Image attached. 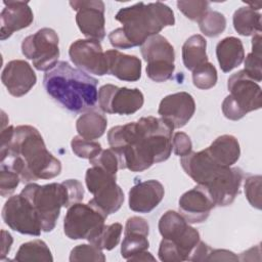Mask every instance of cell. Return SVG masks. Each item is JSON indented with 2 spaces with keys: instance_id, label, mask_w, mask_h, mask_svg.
I'll use <instances>...</instances> for the list:
<instances>
[{
  "instance_id": "6da1fadb",
  "label": "cell",
  "mask_w": 262,
  "mask_h": 262,
  "mask_svg": "<svg viewBox=\"0 0 262 262\" xmlns=\"http://www.w3.org/2000/svg\"><path fill=\"white\" fill-rule=\"evenodd\" d=\"M173 130L174 127L163 118L142 117L137 122L111 128L107 142L120 155L123 169L142 172L169 159Z\"/></svg>"
},
{
  "instance_id": "7a4b0ae2",
  "label": "cell",
  "mask_w": 262,
  "mask_h": 262,
  "mask_svg": "<svg viewBox=\"0 0 262 262\" xmlns=\"http://www.w3.org/2000/svg\"><path fill=\"white\" fill-rule=\"evenodd\" d=\"M1 165L15 171L24 183L52 179L61 172V163L46 148L40 132L33 126L14 128L13 138Z\"/></svg>"
},
{
  "instance_id": "3957f363",
  "label": "cell",
  "mask_w": 262,
  "mask_h": 262,
  "mask_svg": "<svg viewBox=\"0 0 262 262\" xmlns=\"http://www.w3.org/2000/svg\"><path fill=\"white\" fill-rule=\"evenodd\" d=\"M115 18L123 25L108 34L112 46L117 49L141 46L147 38L175 25L173 10L160 1L148 4L139 2L121 8Z\"/></svg>"
},
{
  "instance_id": "277c9868",
  "label": "cell",
  "mask_w": 262,
  "mask_h": 262,
  "mask_svg": "<svg viewBox=\"0 0 262 262\" xmlns=\"http://www.w3.org/2000/svg\"><path fill=\"white\" fill-rule=\"evenodd\" d=\"M97 84L95 78L67 61H58L43 78L46 93L63 108L76 114L95 106L98 100Z\"/></svg>"
},
{
  "instance_id": "5b68a950",
  "label": "cell",
  "mask_w": 262,
  "mask_h": 262,
  "mask_svg": "<svg viewBox=\"0 0 262 262\" xmlns=\"http://www.w3.org/2000/svg\"><path fill=\"white\" fill-rule=\"evenodd\" d=\"M20 194L36 210L42 231L50 232L56 225L60 209L80 203L84 198V188L77 179H68L61 183L52 182L45 185L31 182L23 188Z\"/></svg>"
},
{
  "instance_id": "8992f818",
  "label": "cell",
  "mask_w": 262,
  "mask_h": 262,
  "mask_svg": "<svg viewBox=\"0 0 262 262\" xmlns=\"http://www.w3.org/2000/svg\"><path fill=\"white\" fill-rule=\"evenodd\" d=\"M229 95L221 105L225 118L237 121L248 113L259 110L262 105L261 87L244 70L232 74L227 81Z\"/></svg>"
},
{
  "instance_id": "52a82bcc",
  "label": "cell",
  "mask_w": 262,
  "mask_h": 262,
  "mask_svg": "<svg viewBox=\"0 0 262 262\" xmlns=\"http://www.w3.org/2000/svg\"><path fill=\"white\" fill-rule=\"evenodd\" d=\"M117 176L99 167L87 169L86 186L93 198L88 202L107 216L120 210L124 203V192L117 184Z\"/></svg>"
},
{
  "instance_id": "ba28073f",
  "label": "cell",
  "mask_w": 262,
  "mask_h": 262,
  "mask_svg": "<svg viewBox=\"0 0 262 262\" xmlns=\"http://www.w3.org/2000/svg\"><path fill=\"white\" fill-rule=\"evenodd\" d=\"M140 52L146 61L147 77L158 83L172 78L175 70V52L172 44L162 35H154L140 46Z\"/></svg>"
},
{
  "instance_id": "9c48e42d",
  "label": "cell",
  "mask_w": 262,
  "mask_h": 262,
  "mask_svg": "<svg viewBox=\"0 0 262 262\" xmlns=\"http://www.w3.org/2000/svg\"><path fill=\"white\" fill-rule=\"evenodd\" d=\"M107 215L94 206L76 203L68 208L63 232L70 239H91L105 225Z\"/></svg>"
},
{
  "instance_id": "30bf717a",
  "label": "cell",
  "mask_w": 262,
  "mask_h": 262,
  "mask_svg": "<svg viewBox=\"0 0 262 262\" xmlns=\"http://www.w3.org/2000/svg\"><path fill=\"white\" fill-rule=\"evenodd\" d=\"M59 38L50 28L38 30L26 37L21 43V52L38 71L48 72L58 63Z\"/></svg>"
},
{
  "instance_id": "8fae6325",
  "label": "cell",
  "mask_w": 262,
  "mask_h": 262,
  "mask_svg": "<svg viewBox=\"0 0 262 262\" xmlns=\"http://www.w3.org/2000/svg\"><path fill=\"white\" fill-rule=\"evenodd\" d=\"M159 231L163 238L170 239L177 247L183 261H189L193 249L201 241L199 231L190 226L180 213L172 210L160 218Z\"/></svg>"
},
{
  "instance_id": "7c38bea8",
  "label": "cell",
  "mask_w": 262,
  "mask_h": 262,
  "mask_svg": "<svg viewBox=\"0 0 262 262\" xmlns=\"http://www.w3.org/2000/svg\"><path fill=\"white\" fill-rule=\"evenodd\" d=\"M99 108L106 114L132 115L139 111L144 103L143 93L138 88L118 87L105 84L98 90Z\"/></svg>"
},
{
  "instance_id": "4fadbf2b",
  "label": "cell",
  "mask_w": 262,
  "mask_h": 262,
  "mask_svg": "<svg viewBox=\"0 0 262 262\" xmlns=\"http://www.w3.org/2000/svg\"><path fill=\"white\" fill-rule=\"evenodd\" d=\"M2 219L12 230L21 234L39 236L42 228L32 204L20 193L11 195L3 206Z\"/></svg>"
},
{
  "instance_id": "5bb4252c",
  "label": "cell",
  "mask_w": 262,
  "mask_h": 262,
  "mask_svg": "<svg viewBox=\"0 0 262 262\" xmlns=\"http://www.w3.org/2000/svg\"><path fill=\"white\" fill-rule=\"evenodd\" d=\"M69 55L72 62L85 73L96 76L108 74L105 53L99 41L78 39L71 44Z\"/></svg>"
},
{
  "instance_id": "9a60e30c",
  "label": "cell",
  "mask_w": 262,
  "mask_h": 262,
  "mask_svg": "<svg viewBox=\"0 0 262 262\" xmlns=\"http://www.w3.org/2000/svg\"><path fill=\"white\" fill-rule=\"evenodd\" d=\"M76 13V23L79 30L88 39L102 41L105 37L104 3L101 0L70 1Z\"/></svg>"
},
{
  "instance_id": "2e32d148",
  "label": "cell",
  "mask_w": 262,
  "mask_h": 262,
  "mask_svg": "<svg viewBox=\"0 0 262 262\" xmlns=\"http://www.w3.org/2000/svg\"><path fill=\"white\" fill-rule=\"evenodd\" d=\"M194 112V99L192 95L185 91L165 96L161 100L158 110L161 118L168 121L174 129L184 127L192 118Z\"/></svg>"
},
{
  "instance_id": "e0dca14e",
  "label": "cell",
  "mask_w": 262,
  "mask_h": 262,
  "mask_svg": "<svg viewBox=\"0 0 262 262\" xmlns=\"http://www.w3.org/2000/svg\"><path fill=\"white\" fill-rule=\"evenodd\" d=\"M244 172L237 167H226L208 185L204 186L211 195L215 206L225 207L233 203L239 193Z\"/></svg>"
},
{
  "instance_id": "ac0fdd59",
  "label": "cell",
  "mask_w": 262,
  "mask_h": 262,
  "mask_svg": "<svg viewBox=\"0 0 262 262\" xmlns=\"http://www.w3.org/2000/svg\"><path fill=\"white\" fill-rule=\"evenodd\" d=\"M178 207L184 219L188 223L194 224L205 222L215 204L208 190L198 184L180 196Z\"/></svg>"
},
{
  "instance_id": "d6986e66",
  "label": "cell",
  "mask_w": 262,
  "mask_h": 262,
  "mask_svg": "<svg viewBox=\"0 0 262 262\" xmlns=\"http://www.w3.org/2000/svg\"><path fill=\"white\" fill-rule=\"evenodd\" d=\"M181 167L184 172L199 185H209L225 168L218 165L208 154L207 149L191 151L181 157Z\"/></svg>"
},
{
  "instance_id": "ffe728a7",
  "label": "cell",
  "mask_w": 262,
  "mask_h": 262,
  "mask_svg": "<svg viewBox=\"0 0 262 262\" xmlns=\"http://www.w3.org/2000/svg\"><path fill=\"white\" fill-rule=\"evenodd\" d=\"M1 81L14 97L26 95L36 84L37 76L29 62L13 59L7 62L1 74Z\"/></svg>"
},
{
  "instance_id": "44dd1931",
  "label": "cell",
  "mask_w": 262,
  "mask_h": 262,
  "mask_svg": "<svg viewBox=\"0 0 262 262\" xmlns=\"http://www.w3.org/2000/svg\"><path fill=\"white\" fill-rule=\"evenodd\" d=\"M4 8L0 13V38H9L14 32L28 28L34 20V14L25 1H3Z\"/></svg>"
},
{
  "instance_id": "7402d4cb",
  "label": "cell",
  "mask_w": 262,
  "mask_h": 262,
  "mask_svg": "<svg viewBox=\"0 0 262 262\" xmlns=\"http://www.w3.org/2000/svg\"><path fill=\"white\" fill-rule=\"evenodd\" d=\"M164 194V186L158 180L138 182L129 190V208L137 213H149L159 206Z\"/></svg>"
},
{
  "instance_id": "603a6c76",
  "label": "cell",
  "mask_w": 262,
  "mask_h": 262,
  "mask_svg": "<svg viewBox=\"0 0 262 262\" xmlns=\"http://www.w3.org/2000/svg\"><path fill=\"white\" fill-rule=\"evenodd\" d=\"M107 72L121 81L135 82L141 77V60L135 55L124 54L117 49L105 52Z\"/></svg>"
},
{
  "instance_id": "cb8c5ba5",
  "label": "cell",
  "mask_w": 262,
  "mask_h": 262,
  "mask_svg": "<svg viewBox=\"0 0 262 262\" xmlns=\"http://www.w3.org/2000/svg\"><path fill=\"white\" fill-rule=\"evenodd\" d=\"M206 149L211 158L223 167H231L237 162L241 156L238 140L228 134L217 137Z\"/></svg>"
},
{
  "instance_id": "d4e9b609",
  "label": "cell",
  "mask_w": 262,
  "mask_h": 262,
  "mask_svg": "<svg viewBox=\"0 0 262 262\" xmlns=\"http://www.w3.org/2000/svg\"><path fill=\"white\" fill-rule=\"evenodd\" d=\"M216 56L222 72L229 73L237 68L245 58L242 40L236 37H226L222 39L216 46Z\"/></svg>"
},
{
  "instance_id": "484cf974",
  "label": "cell",
  "mask_w": 262,
  "mask_h": 262,
  "mask_svg": "<svg viewBox=\"0 0 262 262\" xmlns=\"http://www.w3.org/2000/svg\"><path fill=\"white\" fill-rule=\"evenodd\" d=\"M206 48V39L199 34L190 36L184 42L182 46V60L188 71L192 72L200 66L208 62Z\"/></svg>"
},
{
  "instance_id": "4316f807",
  "label": "cell",
  "mask_w": 262,
  "mask_h": 262,
  "mask_svg": "<svg viewBox=\"0 0 262 262\" xmlns=\"http://www.w3.org/2000/svg\"><path fill=\"white\" fill-rule=\"evenodd\" d=\"M107 126L106 118L97 112H87L80 116L76 122V129L79 136L95 140L101 137Z\"/></svg>"
},
{
  "instance_id": "83f0119b",
  "label": "cell",
  "mask_w": 262,
  "mask_h": 262,
  "mask_svg": "<svg viewBox=\"0 0 262 262\" xmlns=\"http://www.w3.org/2000/svg\"><path fill=\"white\" fill-rule=\"evenodd\" d=\"M233 28L242 36L261 33V14L249 6L237 8L233 13Z\"/></svg>"
},
{
  "instance_id": "f1b7e54d",
  "label": "cell",
  "mask_w": 262,
  "mask_h": 262,
  "mask_svg": "<svg viewBox=\"0 0 262 262\" xmlns=\"http://www.w3.org/2000/svg\"><path fill=\"white\" fill-rule=\"evenodd\" d=\"M15 261H38V262H52L53 257L47 244L42 239H34L21 244L15 256Z\"/></svg>"
},
{
  "instance_id": "f546056e",
  "label": "cell",
  "mask_w": 262,
  "mask_h": 262,
  "mask_svg": "<svg viewBox=\"0 0 262 262\" xmlns=\"http://www.w3.org/2000/svg\"><path fill=\"white\" fill-rule=\"evenodd\" d=\"M124 239L121 245V255L128 260L132 256L147 251L149 248L148 234L139 231H124Z\"/></svg>"
},
{
  "instance_id": "4dcf8cb0",
  "label": "cell",
  "mask_w": 262,
  "mask_h": 262,
  "mask_svg": "<svg viewBox=\"0 0 262 262\" xmlns=\"http://www.w3.org/2000/svg\"><path fill=\"white\" fill-rule=\"evenodd\" d=\"M123 231L122 224L116 222L110 225H104L101 230L88 242L100 250H113L120 243V237Z\"/></svg>"
},
{
  "instance_id": "1f68e13d",
  "label": "cell",
  "mask_w": 262,
  "mask_h": 262,
  "mask_svg": "<svg viewBox=\"0 0 262 262\" xmlns=\"http://www.w3.org/2000/svg\"><path fill=\"white\" fill-rule=\"evenodd\" d=\"M246 74L255 82H261V33H257L252 39V52L249 53L245 59Z\"/></svg>"
},
{
  "instance_id": "d6a6232c",
  "label": "cell",
  "mask_w": 262,
  "mask_h": 262,
  "mask_svg": "<svg viewBox=\"0 0 262 262\" xmlns=\"http://www.w3.org/2000/svg\"><path fill=\"white\" fill-rule=\"evenodd\" d=\"M201 32L210 38H214L222 34L226 28L225 16L215 10H208L205 15L198 21Z\"/></svg>"
},
{
  "instance_id": "836d02e7",
  "label": "cell",
  "mask_w": 262,
  "mask_h": 262,
  "mask_svg": "<svg viewBox=\"0 0 262 262\" xmlns=\"http://www.w3.org/2000/svg\"><path fill=\"white\" fill-rule=\"evenodd\" d=\"M90 164L94 167H99L104 171L117 174L118 170L123 169V164L120 155L113 148L102 149L95 158L89 160Z\"/></svg>"
},
{
  "instance_id": "e575fe53",
  "label": "cell",
  "mask_w": 262,
  "mask_h": 262,
  "mask_svg": "<svg viewBox=\"0 0 262 262\" xmlns=\"http://www.w3.org/2000/svg\"><path fill=\"white\" fill-rule=\"evenodd\" d=\"M217 70L211 62H206L192 71L193 85L202 90L213 88L217 83Z\"/></svg>"
},
{
  "instance_id": "d590c367",
  "label": "cell",
  "mask_w": 262,
  "mask_h": 262,
  "mask_svg": "<svg viewBox=\"0 0 262 262\" xmlns=\"http://www.w3.org/2000/svg\"><path fill=\"white\" fill-rule=\"evenodd\" d=\"M73 152L82 159L91 160L95 158L101 150V144L94 140H88L81 136H74L71 141Z\"/></svg>"
},
{
  "instance_id": "8d00e7d4",
  "label": "cell",
  "mask_w": 262,
  "mask_h": 262,
  "mask_svg": "<svg viewBox=\"0 0 262 262\" xmlns=\"http://www.w3.org/2000/svg\"><path fill=\"white\" fill-rule=\"evenodd\" d=\"M106 260L102 250L95 247L94 245H78L72 249L70 254V261H95V262H104Z\"/></svg>"
},
{
  "instance_id": "74e56055",
  "label": "cell",
  "mask_w": 262,
  "mask_h": 262,
  "mask_svg": "<svg viewBox=\"0 0 262 262\" xmlns=\"http://www.w3.org/2000/svg\"><path fill=\"white\" fill-rule=\"evenodd\" d=\"M178 9L190 20L199 21L210 9L209 1H177Z\"/></svg>"
},
{
  "instance_id": "f35d334b",
  "label": "cell",
  "mask_w": 262,
  "mask_h": 262,
  "mask_svg": "<svg viewBox=\"0 0 262 262\" xmlns=\"http://www.w3.org/2000/svg\"><path fill=\"white\" fill-rule=\"evenodd\" d=\"M20 181L19 175L7 166L1 165L0 169V194L3 198L9 196Z\"/></svg>"
},
{
  "instance_id": "ab89813d",
  "label": "cell",
  "mask_w": 262,
  "mask_h": 262,
  "mask_svg": "<svg viewBox=\"0 0 262 262\" xmlns=\"http://www.w3.org/2000/svg\"><path fill=\"white\" fill-rule=\"evenodd\" d=\"M261 180L260 175H252L245 182L246 198L250 205L258 210L261 209Z\"/></svg>"
},
{
  "instance_id": "60d3db41",
  "label": "cell",
  "mask_w": 262,
  "mask_h": 262,
  "mask_svg": "<svg viewBox=\"0 0 262 262\" xmlns=\"http://www.w3.org/2000/svg\"><path fill=\"white\" fill-rule=\"evenodd\" d=\"M159 259L163 262H182V257L177 247L167 238H163L160 243L158 251Z\"/></svg>"
},
{
  "instance_id": "b9f144b4",
  "label": "cell",
  "mask_w": 262,
  "mask_h": 262,
  "mask_svg": "<svg viewBox=\"0 0 262 262\" xmlns=\"http://www.w3.org/2000/svg\"><path fill=\"white\" fill-rule=\"evenodd\" d=\"M172 148L176 156L184 157L191 152L192 142L189 136L184 132H177L172 139Z\"/></svg>"
},
{
  "instance_id": "7bdbcfd3",
  "label": "cell",
  "mask_w": 262,
  "mask_h": 262,
  "mask_svg": "<svg viewBox=\"0 0 262 262\" xmlns=\"http://www.w3.org/2000/svg\"><path fill=\"white\" fill-rule=\"evenodd\" d=\"M206 261H238V257L228 250L211 249Z\"/></svg>"
},
{
  "instance_id": "ee69618b",
  "label": "cell",
  "mask_w": 262,
  "mask_h": 262,
  "mask_svg": "<svg viewBox=\"0 0 262 262\" xmlns=\"http://www.w3.org/2000/svg\"><path fill=\"white\" fill-rule=\"evenodd\" d=\"M14 128L13 126H6L1 128V146H0V158H3L11 144L13 134H14Z\"/></svg>"
},
{
  "instance_id": "f6af8a7d",
  "label": "cell",
  "mask_w": 262,
  "mask_h": 262,
  "mask_svg": "<svg viewBox=\"0 0 262 262\" xmlns=\"http://www.w3.org/2000/svg\"><path fill=\"white\" fill-rule=\"evenodd\" d=\"M211 249L212 248L209 247L207 244L200 241L199 244L193 249V251L190 255L189 261H206L207 256H208Z\"/></svg>"
},
{
  "instance_id": "bcb514c9",
  "label": "cell",
  "mask_w": 262,
  "mask_h": 262,
  "mask_svg": "<svg viewBox=\"0 0 262 262\" xmlns=\"http://www.w3.org/2000/svg\"><path fill=\"white\" fill-rule=\"evenodd\" d=\"M1 235H2V238H1L2 247H1V256H0V258H1V260H3L6 257V255L9 253L13 239H12L11 234L9 232H7L6 230H4V229L1 230Z\"/></svg>"
},
{
  "instance_id": "7dc6e473",
  "label": "cell",
  "mask_w": 262,
  "mask_h": 262,
  "mask_svg": "<svg viewBox=\"0 0 262 262\" xmlns=\"http://www.w3.org/2000/svg\"><path fill=\"white\" fill-rule=\"evenodd\" d=\"M253 254H257V256H260V254H261L260 245L252 247L251 249L247 250L246 252H243L241 254V256L238 257V260H241V261H253L254 260Z\"/></svg>"
},
{
  "instance_id": "c3c4849f",
  "label": "cell",
  "mask_w": 262,
  "mask_h": 262,
  "mask_svg": "<svg viewBox=\"0 0 262 262\" xmlns=\"http://www.w3.org/2000/svg\"><path fill=\"white\" fill-rule=\"evenodd\" d=\"M128 261H156V258L147 251H144V252H141L139 254H136L134 256H132L131 258L128 259Z\"/></svg>"
}]
</instances>
